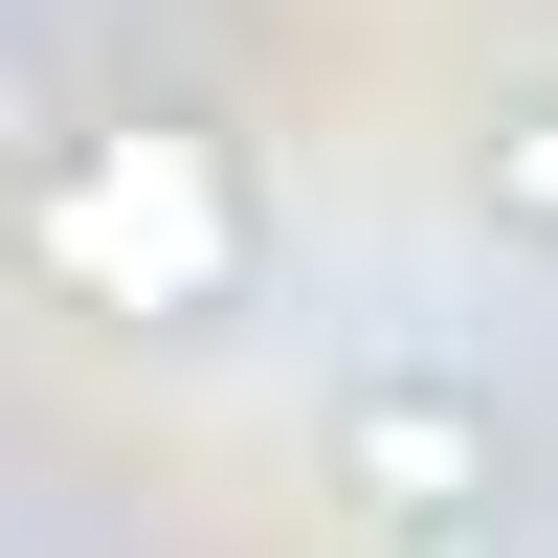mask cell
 I'll return each instance as SVG.
<instances>
[{"label":"cell","mask_w":558,"mask_h":558,"mask_svg":"<svg viewBox=\"0 0 558 558\" xmlns=\"http://www.w3.org/2000/svg\"><path fill=\"white\" fill-rule=\"evenodd\" d=\"M313 492H336V514H380V536H470L492 492H514V402H492L470 357L380 336V357H336V380H313Z\"/></svg>","instance_id":"6da1fadb"},{"label":"cell","mask_w":558,"mask_h":558,"mask_svg":"<svg viewBox=\"0 0 558 558\" xmlns=\"http://www.w3.org/2000/svg\"><path fill=\"white\" fill-rule=\"evenodd\" d=\"M45 246L89 268V291H134V313H246V179L223 157H89L68 202H45Z\"/></svg>","instance_id":"7a4b0ae2"},{"label":"cell","mask_w":558,"mask_h":558,"mask_svg":"<svg viewBox=\"0 0 558 558\" xmlns=\"http://www.w3.org/2000/svg\"><path fill=\"white\" fill-rule=\"evenodd\" d=\"M470 202H492V223H536V246H558V89H536V112H492V134H470Z\"/></svg>","instance_id":"3957f363"}]
</instances>
